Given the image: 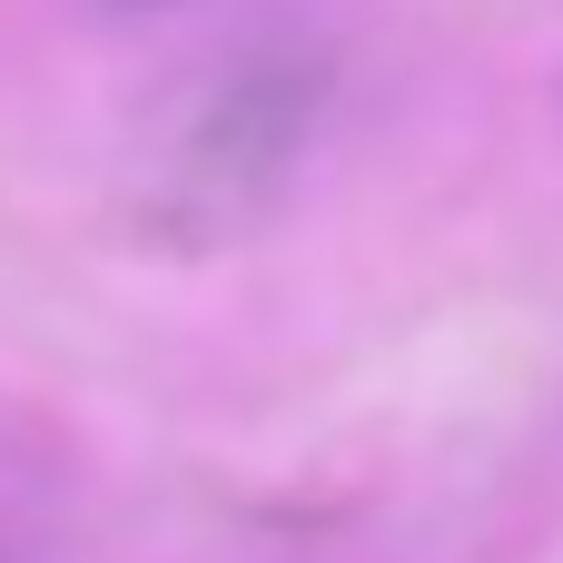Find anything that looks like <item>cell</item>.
I'll return each instance as SVG.
<instances>
[{
    "label": "cell",
    "mask_w": 563,
    "mask_h": 563,
    "mask_svg": "<svg viewBox=\"0 0 563 563\" xmlns=\"http://www.w3.org/2000/svg\"><path fill=\"white\" fill-rule=\"evenodd\" d=\"M317 119H327V49H297V40H267V49H238L148 148L139 188H129V218L148 247L168 257H218L238 238H257L307 148H317Z\"/></svg>",
    "instance_id": "6da1fadb"
}]
</instances>
